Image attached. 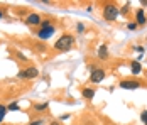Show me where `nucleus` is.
Instances as JSON below:
<instances>
[{
    "mask_svg": "<svg viewBox=\"0 0 147 125\" xmlns=\"http://www.w3.org/2000/svg\"><path fill=\"white\" fill-rule=\"evenodd\" d=\"M73 44H74L73 36L64 34V36H61L58 41L54 42V49H56V51H69V49L73 47Z\"/></svg>",
    "mask_w": 147,
    "mask_h": 125,
    "instance_id": "nucleus-1",
    "label": "nucleus"
},
{
    "mask_svg": "<svg viewBox=\"0 0 147 125\" xmlns=\"http://www.w3.org/2000/svg\"><path fill=\"white\" fill-rule=\"evenodd\" d=\"M118 17V7L115 3H107L105 7H103V19L107 20V22H113L115 19Z\"/></svg>",
    "mask_w": 147,
    "mask_h": 125,
    "instance_id": "nucleus-2",
    "label": "nucleus"
},
{
    "mask_svg": "<svg viewBox=\"0 0 147 125\" xmlns=\"http://www.w3.org/2000/svg\"><path fill=\"white\" fill-rule=\"evenodd\" d=\"M37 76H39V70L34 68V66L19 71V78H20V80H34V78H37Z\"/></svg>",
    "mask_w": 147,
    "mask_h": 125,
    "instance_id": "nucleus-3",
    "label": "nucleus"
},
{
    "mask_svg": "<svg viewBox=\"0 0 147 125\" xmlns=\"http://www.w3.org/2000/svg\"><path fill=\"white\" fill-rule=\"evenodd\" d=\"M56 32V27L54 26H51V27H44V29H39L36 34H37V37L39 39H42V41H46V39H49L53 34Z\"/></svg>",
    "mask_w": 147,
    "mask_h": 125,
    "instance_id": "nucleus-4",
    "label": "nucleus"
},
{
    "mask_svg": "<svg viewBox=\"0 0 147 125\" xmlns=\"http://www.w3.org/2000/svg\"><path fill=\"white\" fill-rule=\"evenodd\" d=\"M105 70H102V68H95V70H91V76H90V80L93 81V83H100V81H103L105 80Z\"/></svg>",
    "mask_w": 147,
    "mask_h": 125,
    "instance_id": "nucleus-5",
    "label": "nucleus"
},
{
    "mask_svg": "<svg viewBox=\"0 0 147 125\" xmlns=\"http://www.w3.org/2000/svg\"><path fill=\"white\" fill-rule=\"evenodd\" d=\"M120 88H123V90H137V88H140V81H137V80H123V81H120Z\"/></svg>",
    "mask_w": 147,
    "mask_h": 125,
    "instance_id": "nucleus-6",
    "label": "nucleus"
},
{
    "mask_svg": "<svg viewBox=\"0 0 147 125\" xmlns=\"http://www.w3.org/2000/svg\"><path fill=\"white\" fill-rule=\"evenodd\" d=\"M41 15L39 14H29L26 17V24H29V26H41Z\"/></svg>",
    "mask_w": 147,
    "mask_h": 125,
    "instance_id": "nucleus-7",
    "label": "nucleus"
},
{
    "mask_svg": "<svg viewBox=\"0 0 147 125\" xmlns=\"http://www.w3.org/2000/svg\"><path fill=\"white\" fill-rule=\"evenodd\" d=\"M135 20H137V22H135L137 26H144V24L147 22L146 14H144V9H139V10L135 12Z\"/></svg>",
    "mask_w": 147,
    "mask_h": 125,
    "instance_id": "nucleus-8",
    "label": "nucleus"
},
{
    "mask_svg": "<svg viewBox=\"0 0 147 125\" xmlns=\"http://www.w3.org/2000/svg\"><path fill=\"white\" fill-rule=\"evenodd\" d=\"M98 57H100V59H107V57H108V47H107V44H102V46H100V49H98Z\"/></svg>",
    "mask_w": 147,
    "mask_h": 125,
    "instance_id": "nucleus-9",
    "label": "nucleus"
},
{
    "mask_svg": "<svg viewBox=\"0 0 147 125\" xmlns=\"http://www.w3.org/2000/svg\"><path fill=\"white\" fill-rule=\"evenodd\" d=\"M81 95L86 98V100H91V98L95 97V88H85V90L81 91Z\"/></svg>",
    "mask_w": 147,
    "mask_h": 125,
    "instance_id": "nucleus-10",
    "label": "nucleus"
},
{
    "mask_svg": "<svg viewBox=\"0 0 147 125\" xmlns=\"http://www.w3.org/2000/svg\"><path fill=\"white\" fill-rule=\"evenodd\" d=\"M130 70H132L134 74H139V73H140V70H142V66H140V63H139V61H132Z\"/></svg>",
    "mask_w": 147,
    "mask_h": 125,
    "instance_id": "nucleus-11",
    "label": "nucleus"
},
{
    "mask_svg": "<svg viewBox=\"0 0 147 125\" xmlns=\"http://www.w3.org/2000/svg\"><path fill=\"white\" fill-rule=\"evenodd\" d=\"M47 107H49V103H47V101H42V103H34V110H36V111H44Z\"/></svg>",
    "mask_w": 147,
    "mask_h": 125,
    "instance_id": "nucleus-12",
    "label": "nucleus"
},
{
    "mask_svg": "<svg viewBox=\"0 0 147 125\" xmlns=\"http://www.w3.org/2000/svg\"><path fill=\"white\" fill-rule=\"evenodd\" d=\"M5 113H7V107H3V105H0V122L5 118Z\"/></svg>",
    "mask_w": 147,
    "mask_h": 125,
    "instance_id": "nucleus-13",
    "label": "nucleus"
},
{
    "mask_svg": "<svg viewBox=\"0 0 147 125\" xmlns=\"http://www.w3.org/2000/svg\"><path fill=\"white\" fill-rule=\"evenodd\" d=\"M7 110H19V103H14V101H12V103L7 107Z\"/></svg>",
    "mask_w": 147,
    "mask_h": 125,
    "instance_id": "nucleus-14",
    "label": "nucleus"
},
{
    "mask_svg": "<svg viewBox=\"0 0 147 125\" xmlns=\"http://www.w3.org/2000/svg\"><path fill=\"white\" fill-rule=\"evenodd\" d=\"M140 120H142V122L147 125V110H144L142 113H140Z\"/></svg>",
    "mask_w": 147,
    "mask_h": 125,
    "instance_id": "nucleus-15",
    "label": "nucleus"
},
{
    "mask_svg": "<svg viewBox=\"0 0 147 125\" xmlns=\"http://www.w3.org/2000/svg\"><path fill=\"white\" fill-rule=\"evenodd\" d=\"M129 10H130V3H125V5H123V9H122V14L125 15Z\"/></svg>",
    "mask_w": 147,
    "mask_h": 125,
    "instance_id": "nucleus-16",
    "label": "nucleus"
},
{
    "mask_svg": "<svg viewBox=\"0 0 147 125\" xmlns=\"http://www.w3.org/2000/svg\"><path fill=\"white\" fill-rule=\"evenodd\" d=\"M127 27H129V30H135V29H137V24H135V22H130Z\"/></svg>",
    "mask_w": 147,
    "mask_h": 125,
    "instance_id": "nucleus-17",
    "label": "nucleus"
},
{
    "mask_svg": "<svg viewBox=\"0 0 147 125\" xmlns=\"http://www.w3.org/2000/svg\"><path fill=\"white\" fill-rule=\"evenodd\" d=\"M76 30H78V32H83V30H85V26H83V24H78V26H76Z\"/></svg>",
    "mask_w": 147,
    "mask_h": 125,
    "instance_id": "nucleus-18",
    "label": "nucleus"
},
{
    "mask_svg": "<svg viewBox=\"0 0 147 125\" xmlns=\"http://www.w3.org/2000/svg\"><path fill=\"white\" fill-rule=\"evenodd\" d=\"M29 125H42V120H36V122H32V124Z\"/></svg>",
    "mask_w": 147,
    "mask_h": 125,
    "instance_id": "nucleus-19",
    "label": "nucleus"
},
{
    "mask_svg": "<svg viewBox=\"0 0 147 125\" xmlns=\"http://www.w3.org/2000/svg\"><path fill=\"white\" fill-rule=\"evenodd\" d=\"M135 49H137V51H139V53H144V47H142V46H137V47H135Z\"/></svg>",
    "mask_w": 147,
    "mask_h": 125,
    "instance_id": "nucleus-20",
    "label": "nucleus"
},
{
    "mask_svg": "<svg viewBox=\"0 0 147 125\" xmlns=\"http://www.w3.org/2000/svg\"><path fill=\"white\" fill-rule=\"evenodd\" d=\"M142 5H147V0H142Z\"/></svg>",
    "mask_w": 147,
    "mask_h": 125,
    "instance_id": "nucleus-21",
    "label": "nucleus"
},
{
    "mask_svg": "<svg viewBox=\"0 0 147 125\" xmlns=\"http://www.w3.org/2000/svg\"><path fill=\"white\" fill-rule=\"evenodd\" d=\"M51 125H59L58 122H51Z\"/></svg>",
    "mask_w": 147,
    "mask_h": 125,
    "instance_id": "nucleus-22",
    "label": "nucleus"
},
{
    "mask_svg": "<svg viewBox=\"0 0 147 125\" xmlns=\"http://www.w3.org/2000/svg\"><path fill=\"white\" fill-rule=\"evenodd\" d=\"M2 17H3V14H2V10H0V19H2Z\"/></svg>",
    "mask_w": 147,
    "mask_h": 125,
    "instance_id": "nucleus-23",
    "label": "nucleus"
}]
</instances>
